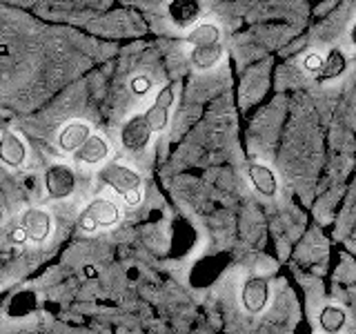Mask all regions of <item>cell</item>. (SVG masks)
<instances>
[{
    "mask_svg": "<svg viewBox=\"0 0 356 334\" xmlns=\"http://www.w3.org/2000/svg\"><path fill=\"white\" fill-rule=\"evenodd\" d=\"M174 92H176V87L172 83L165 85L159 92V96L154 98L152 107L145 109L143 114H136L122 122L120 141L127 150L131 152L145 150L154 134H159L167 127V122H170V109L174 105Z\"/></svg>",
    "mask_w": 356,
    "mask_h": 334,
    "instance_id": "obj_1",
    "label": "cell"
},
{
    "mask_svg": "<svg viewBox=\"0 0 356 334\" xmlns=\"http://www.w3.org/2000/svg\"><path fill=\"white\" fill-rule=\"evenodd\" d=\"M185 42L189 45V61L200 72H207L216 67L222 58V45H220V29L214 22H200L187 33Z\"/></svg>",
    "mask_w": 356,
    "mask_h": 334,
    "instance_id": "obj_2",
    "label": "cell"
},
{
    "mask_svg": "<svg viewBox=\"0 0 356 334\" xmlns=\"http://www.w3.org/2000/svg\"><path fill=\"white\" fill-rule=\"evenodd\" d=\"M98 181L111 187L125 200L127 207H138L143 203V176L122 163H107L98 170Z\"/></svg>",
    "mask_w": 356,
    "mask_h": 334,
    "instance_id": "obj_3",
    "label": "cell"
},
{
    "mask_svg": "<svg viewBox=\"0 0 356 334\" xmlns=\"http://www.w3.org/2000/svg\"><path fill=\"white\" fill-rule=\"evenodd\" d=\"M51 230H54V218L47 209L27 207V209H22L18 228L9 232V241L14 245L44 243L51 237Z\"/></svg>",
    "mask_w": 356,
    "mask_h": 334,
    "instance_id": "obj_4",
    "label": "cell"
},
{
    "mask_svg": "<svg viewBox=\"0 0 356 334\" xmlns=\"http://www.w3.org/2000/svg\"><path fill=\"white\" fill-rule=\"evenodd\" d=\"M120 218H122V212H120V205L116 203V200L98 196L81 212V216H78V225H81L83 232L92 234L96 230H109V228L118 225Z\"/></svg>",
    "mask_w": 356,
    "mask_h": 334,
    "instance_id": "obj_5",
    "label": "cell"
},
{
    "mask_svg": "<svg viewBox=\"0 0 356 334\" xmlns=\"http://www.w3.org/2000/svg\"><path fill=\"white\" fill-rule=\"evenodd\" d=\"M76 192V172L67 163H54L44 172V194L54 200L70 198Z\"/></svg>",
    "mask_w": 356,
    "mask_h": 334,
    "instance_id": "obj_6",
    "label": "cell"
},
{
    "mask_svg": "<svg viewBox=\"0 0 356 334\" xmlns=\"http://www.w3.org/2000/svg\"><path fill=\"white\" fill-rule=\"evenodd\" d=\"M241 303L250 315H261L270 303V281L265 276H250L243 285Z\"/></svg>",
    "mask_w": 356,
    "mask_h": 334,
    "instance_id": "obj_7",
    "label": "cell"
},
{
    "mask_svg": "<svg viewBox=\"0 0 356 334\" xmlns=\"http://www.w3.org/2000/svg\"><path fill=\"white\" fill-rule=\"evenodd\" d=\"M92 127L87 125L85 120H72L67 122V125H63L58 129V136H56V143H58L60 152L65 154H74L83 148V145L92 138Z\"/></svg>",
    "mask_w": 356,
    "mask_h": 334,
    "instance_id": "obj_8",
    "label": "cell"
},
{
    "mask_svg": "<svg viewBox=\"0 0 356 334\" xmlns=\"http://www.w3.org/2000/svg\"><path fill=\"white\" fill-rule=\"evenodd\" d=\"M167 14H170L174 27L194 29L200 14H203V5L196 3V0H172V3L167 5Z\"/></svg>",
    "mask_w": 356,
    "mask_h": 334,
    "instance_id": "obj_9",
    "label": "cell"
},
{
    "mask_svg": "<svg viewBox=\"0 0 356 334\" xmlns=\"http://www.w3.org/2000/svg\"><path fill=\"white\" fill-rule=\"evenodd\" d=\"M27 161V148L22 138L14 132H3L0 134V163L18 170Z\"/></svg>",
    "mask_w": 356,
    "mask_h": 334,
    "instance_id": "obj_10",
    "label": "cell"
},
{
    "mask_svg": "<svg viewBox=\"0 0 356 334\" xmlns=\"http://www.w3.org/2000/svg\"><path fill=\"white\" fill-rule=\"evenodd\" d=\"M109 154H111V150H109L107 138L98 136V134H92V138L72 156L76 159V163H81V165H100L103 161L109 159Z\"/></svg>",
    "mask_w": 356,
    "mask_h": 334,
    "instance_id": "obj_11",
    "label": "cell"
},
{
    "mask_svg": "<svg viewBox=\"0 0 356 334\" xmlns=\"http://www.w3.org/2000/svg\"><path fill=\"white\" fill-rule=\"evenodd\" d=\"M248 176L254 185V189L263 196H274L278 192V183H276V176L267 165L263 163H250L248 165Z\"/></svg>",
    "mask_w": 356,
    "mask_h": 334,
    "instance_id": "obj_12",
    "label": "cell"
},
{
    "mask_svg": "<svg viewBox=\"0 0 356 334\" xmlns=\"http://www.w3.org/2000/svg\"><path fill=\"white\" fill-rule=\"evenodd\" d=\"M348 70V58L341 49H330V54L323 58V67L321 72L316 74V81L318 83H330V81H337L341 78Z\"/></svg>",
    "mask_w": 356,
    "mask_h": 334,
    "instance_id": "obj_13",
    "label": "cell"
},
{
    "mask_svg": "<svg viewBox=\"0 0 356 334\" xmlns=\"http://www.w3.org/2000/svg\"><path fill=\"white\" fill-rule=\"evenodd\" d=\"M345 321H348V317H345V312L339 305H325L318 315L321 328L327 334H339L345 326Z\"/></svg>",
    "mask_w": 356,
    "mask_h": 334,
    "instance_id": "obj_14",
    "label": "cell"
},
{
    "mask_svg": "<svg viewBox=\"0 0 356 334\" xmlns=\"http://www.w3.org/2000/svg\"><path fill=\"white\" fill-rule=\"evenodd\" d=\"M36 308V296L31 292H20L14 301L9 303V315L14 317H22V315H29Z\"/></svg>",
    "mask_w": 356,
    "mask_h": 334,
    "instance_id": "obj_15",
    "label": "cell"
},
{
    "mask_svg": "<svg viewBox=\"0 0 356 334\" xmlns=\"http://www.w3.org/2000/svg\"><path fill=\"white\" fill-rule=\"evenodd\" d=\"M129 87H131V92L136 96H147L154 89V81H152V76H147V74H136V76L129 78Z\"/></svg>",
    "mask_w": 356,
    "mask_h": 334,
    "instance_id": "obj_16",
    "label": "cell"
},
{
    "mask_svg": "<svg viewBox=\"0 0 356 334\" xmlns=\"http://www.w3.org/2000/svg\"><path fill=\"white\" fill-rule=\"evenodd\" d=\"M303 67L309 72V74H318L321 67H323V58L318 54H307L303 58Z\"/></svg>",
    "mask_w": 356,
    "mask_h": 334,
    "instance_id": "obj_17",
    "label": "cell"
},
{
    "mask_svg": "<svg viewBox=\"0 0 356 334\" xmlns=\"http://www.w3.org/2000/svg\"><path fill=\"white\" fill-rule=\"evenodd\" d=\"M350 40H352L354 49H356V22H354V27H352V31H350Z\"/></svg>",
    "mask_w": 356,
    "mask_h": 334,
    "instance_id": "obj_18",
    "label": "cell"
},
{
    "mask_svg": "<svg viewBox=\"0 0 356 334\" xmlns=\"http://www.w3.org/2000/svg\"><path fill=\"white\" fill-rule=\"evenodd\" d=\"M0 218H3V212H0Z\"/></svg>",
    "mask_w": 356,
    "mask_h": 334,
    "instance_id": "obj_19",
    "label": "cell"
}]
</instances>
